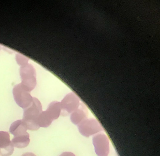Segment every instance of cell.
<instances>
[{
  "mask_svg": "<svg viewBox=\"0 0 160 156\" xmlns=\"http://www.w3.org/2000/svg\"><path fill=\"white\" fill-rule=\"evenodd\" d=\"M23 123L28 130L36 131L40 127L37 123L38 117L42 112V106L40 101L36 97H33L31 105L24 109Z\"/></svg>",
  "mask_w": 160,
  "mask_h": 156,
  "instance_id": "6da1fadb",
  "label": "cell"
},
{
  "mask_svg": "<svg viewBox=\"0 0 160 156\" xmlns=\"http://www.w3.org/2000/svg\"><path fill=\"white\" fill-rule=\"evenodd\" d=\"M27 130L22 120L16 121L12 123L10 132L14 135L11 141L14 147L18 148H24L28 145L30 139Z\"/></svg>",
  "mask_w": 160,
  "mask_h": 156,
  "instance_id": "7a4b0ae2",
  "label": "cell"
},
{
  "mask_svg": "<svg viewBox=\"0 0 160 156\" xmlns=\"http://www.w3.org/2000/svg\"><path fill=\"white\" fill-rule=\"evenodd\" d=\"M21 84L30 92L33 90L37 85L36 72L33 65L28 63L20 68Z\"/></svg>",
  "mask_w": 160,
  "mask_h": 156,
  "instance_id": "3957f363",
  "label": "cell"
},
{
  "mask_svg": "<svg viewBox=\"0 0 160 156\" xmlns=\"http://www.w3.org/2000/svg\"><path fill=\"white\" fill-rule=\"evenodd\" d=\"M12 92L15 101L21 108L25 109L32 103L33 97L30 92L21 83L14 87Z\"/></svg>",
  "mask_w": 160,
  "mask_h": 156,
  "instance_id": "277c9868",
  "label": "cell"
},
{
  "mask_svg": "<svg viewBox=\"0 0 160 156\" xmlns=\"http://www.w3.org/2000/svg\"><path fill=\"white\" fill-rule=\"evenodd\" d=\"M80 133L85 137H88L103 130L99 121L93 118H87L77 125Z\"/></svg>",
  "mask_w": 160,
  "mask_h": 156,
  "instance_id": "5b68a950",
  "label": "cell"
},
{
  "mask_svg": "<svg viewBox=\"0 0 160 156\" xmlns=\"http://www.w3.org/2000/svg\"><path fill=\"white\" fill-rule=\"evenodd\" d=\"M81 103L80 99L74 92H69L61 102L62 108L61 115L65 116L72 114L79 107Z\"/></svg>",
  "mask_w": 160,
  "mask_h": 156,
  "instance_id": "8992f818",
  "label": "cell"
},
{
  "mask_svg": "<svg viewBox=\"0 0 160 156\" xmlns=\"http://www.w3.org/2000/svg\"><path fill=\"white\" fill-rule=\"evenodd\" d=\"M94 150L98 156H108L110 151L109 139L103 133H98L92 138Z\"/></svg>",
  "mask_w": 160,
  "mask_h": 156,
  "instance_id": "52a82bcc",
  "label": "cell"
},
{
  "mask_svg": "<svg viewBox=\"0 0 160 156\" xmlns=\"http://www.w3.org/2000/svg\"><path fill=\"white\" fill-rule=\"evenodd\" d=\"M14 148L10 140L8 132L0 131V155L10 156L13 153Z\"/></svg>",
  "mask_w": 160,
  "mask_h": 156,
  "instance_id": "ba28073f",
  "label": "cell"
},
{
  "mask_svg": "<svg viewBox=\"0 0 160 156\" xmlns=\"http://www.w3.org/2000/svg\"><path fill=\"white\" fill-rule=\"evenodd\" d=\"M88 109L84 104L81 103L79 107L72 113L70 119L73 124L78 125L88 118Z\"/></svg>",
  "mask_w": 160,
  "mask_h": 156,
  "instance_id": "9c48e42d",
  "label": "cell"
},
{
  "mask_svg": "<svg viewBox=\"0 0 160 156\" xmlns=\"http://www.w3.org/2000/svg\"><path fill=\"white\" fill-rule=\"evenodd\" d=\"M45 111L52 120L58 119L61 114L62 108L60 102L58 101L52 102L49 104L47 109Z\"/></svg>",
  "mask_w": 160,
  "mask_h": 156,
  "instance_id": "30bf717a",
  "label": "cell"
},
{
  "mask_svg": "<svg viewBox=\"0 0 160 156\" xmlns=\"http://www.w3.org/2000/svg\"><path fill=\"white\" fill-rule=\"evenodd\" d=\"M53 121L45 111H42L39 115L37 123L40 127L47 128L51 125Z\"/></svg>",
  "mask_w": 160,
  "mask_h": 156,
  "instance_id": "8fae6325",
  "label": "cell"
},
{
  "mask_svg": "<svg viewBox=\"0 0 160 156\" xmlns=\"http://www.w3.org/2000/svg\"><path fill=\"white\" fill-rule=\"evenodd\" d=\"M16 60L17 62V63L21 66L28 63V62L29 59L25 57L24 55H22V54H17L16 56Z\"/></svg>",
  "mask_w": 160,
  "mask_h": 156,
  "instance_id": "7c38bea8",
  "label": "cell"
},
{
  "mask_svg": "<svg viewBox=\"0 0 160 156\" xmlns=\"http://www.w3.org/2000/svg\"><path fill=\"white\" fill-rule=\"evenodd\" d=\"M59 156H76L72 152H64L62 153Z\"/></svg>",
  "mask_w": 160,
  "mask_h": 156,
  "instance_id": "4fadbf2b",
  "label": "cell"
},
{
  "mask_svg": "<svg viewBox=\"0 0 160 156\" xmlns=\"http://www.w3.org/2000/svg\"><path fill=\"white\" fill-rule=\"evenodd\" d=\"M1 49V46L0 45V50Z\"/></svg>",
  "mask_w": 160,
  "mask_h": 156,
  "instance_id": "5bb4252c",
  "label": "cell"
}]
</instances>
